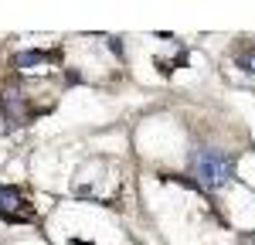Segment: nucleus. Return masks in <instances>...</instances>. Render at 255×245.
I'll use <instances>...</instances> for the list:
<instances>
[{
    "label": "nucleus",
    "mask_w": 255,
    "mask_h": 245,
    "mask_svg": "<svg viewBox=\"0 0 255 245\" xmlns=\"http://www.w3.org/2000/svg\"><path fill=\"white\" fill-rule=\"evenodd\" d=\"M191 170H194L201 184H208V187H221V184L232 181V170H235V163L228 160L225 153H218L211 146H201L194 157H191Z\"/></svg>",
    "instance_id": "f257e3e1"
},
{
    "label": "nucleus",
    "mask_w": 255,
    "mask_h": 245,
    "mask_svg": "<svg viewBox=\"0 0 255 245\" xmlns=\"http://www.w3.org/2000/svg\"><path fill=\"white\" fill-rule=\"evenodd\" d=\"M0 218L3 222H31V211L24 208L17 187H0Z\"/></svg>",
    "instance_id": "f03ea898"
},
{
    "label": "nucleus",
    "mask_w": 255,
    "mask_h": 245,
    "mask_svg": "<svg viewBox=\"0 0 255 245\" xmlns=\"http://www.w3.org/2000/svg\"><path fill=\"white\" fill-rule=\"evenodd\" d=\"M61 51L58 48H27V51H17L14 55V65L17 68H34V65H58Z\"/></svg>",
    "instance_id": "7ed1b4c3"
},
{
    "label": "nucleus",
    "mask_w": 255,
    "mask_h": 245,
    "mask_svg": "<svg viewBox=\"0 0 255 245\" xmlns=\"http://www.w3.org/2000/svg\"><path fill=\"white\" fill-rule=\"evenodd\" d=\"M235 61L245 68V72H255V48H245L242 55H235Z\"/></svg>",
    "instance_id": "20e7f679"
}]
</instances>
